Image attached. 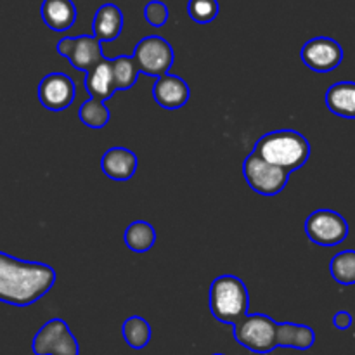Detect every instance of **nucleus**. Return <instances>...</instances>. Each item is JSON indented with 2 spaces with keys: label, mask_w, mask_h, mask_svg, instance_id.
I'll return each mask as SVG.
<instances>
[{
  "label": "nucleus",
  "mask_w": 355,
  "mask_h": 355,
  "mask_svg": "<svg viewBox=\"0 0 355 355\" xmlns=\"http://www.w3.org/2000/svg\"><path fill=\"white\" fill-rule=\"evenodd\" d=\"M189 96V85L179 75L166 73V75L158 76L155 87H153V97H155L156 104L163 110H180L187 104Z\"/></svg>",
  "instance_id": "12"
},
{
  "label": "nucleus",
  "mask_w": 355,
  "mask_h": 355,
  "mask_svg": "<svg viewBox=\"0 0 355 355\" xmlns=\"http://www.w3.org/2000/svg\"><path fill=\"white\" fill-rule=\"evenodd\" d=\"M111 68H113L114 85L116 90H128L135 85L139 78V68L135 64L132 55H118L111 59Z\"/></svg>",
  "instance_id": "22"
},
{
  "label": "nucleus",
  "mask_w": 355,
  "mask_h": 355,
  "mask_svg": "<svg viewBox=\"0 0 355 355\" xmlns=\"http://www.w3.org/2000/svg\"><path fill=\"white\" fill-rule=\"evenodd\" d=\"M253 153L262 156L266 162L281 166L286 172L302 168L311 158V144L300 132L283 128L262 135L255 142Z\"/></svg>",
  "instance_id": "2"
},
{
  "label": "nucleus",
  "mask_w": 355,
  "mask_h": 355,
  "mask_svg": "<svg viewBox=\"0 0 355 355\" xmlns=\"http://www.w3.org/2000/svg\"><path fill=\"white\" fill-rule=\"evenodd\" d=\"M211 355H225V354H211Z\"/></svg>",
  "instance_id": "27"
},
{
  "label": "nucleus",
  "mask_w": 355,
  "mask_h": 355,
  "mask_svg": "<svg viewBox=\"0 0 355 355\" xmlns=\"http://www.w3.org/2000/svg\"><path fill=\"white\" fill-rule=\"evenodd\" d=\"M300 58L309 69L315 73H329L343 61V49L335 38L315 37L305 42Z\"/></svg>",
  "instance_id": "11"
},
{
  "label": "nucleus",
  "mask_w": 355,
  "mask_h": 355,
  "mask_svg": "<svg viewBox=\"0 0 355 355\" xmlns=\"http://www.w3.org/2000/svg\"><path fill=\"white\" fill-rule=\"evenodd\" d=\"M305 234L314 245L331 248L342 245L349 236V224L335 210H315L305 220Z\"/></svg>",
  "instance_id": "8"
},
{
  "label": "nucleus",
  "mask_w": 355,
  "mask_h": 355,
  "mask_svg": "<svg viewBox=\"0 0 355 355\" xmlns=\"http://www.w3.org/2000/svg\"><path fill=\"white\" fill-rule=\"evenodd\" d=\"M85 89L90 97H96V99L101 101L111 99L114 96L116 85H114L111 59L104 58L90 71L85 73Z\"/></svg>",
  "instance_id": "16"
},
{
  "label": "nucleus",
  "mask_w": 355,
  "mask_h": 355,
  "mask_svg": "<svg viewBox=\"0 0 355 355\" xmlns=\"http://www.w3.org/2000/svg\"><path fill=\"white\" fill-rule=\"evenodd\" d=\"M170 17V10L168 6L162 0H151L144 6V19L148 21L151 26L155 28H162L165 26L166 21Z\"/></svg>",
  "instance_id": "25"
},
{
  "label": "nucleus",
  "mask_w": 355,
  "mask_h": 355,
  "mask_svg": "<svg viewBox=\"0 0 355 355\" xmlns=\"http://www.w3.org/2000/svg\"><path fill=\"white\" fill-rule=\"evenodd\" d=\"M37 96L45 110L59 113V111L68 110L73 104V101H75V82H73L71 76L66 75V73H49V75H45L44 78L40 80V83H38Z\"/></svg>",
  "instance_id": "10"
},
{
  "label": "nucleus",
  "mask_w": 355,
  "mask_h": 355,
  "mask_svg": "<svg viewBox=\"0 0 355 355\" xmlns=\"http://www.w3.org/2000/svg\"><path fill=\"white\" fill-rule=\"evenodd\" d=\"M132 58L137 64L139 73L158 78V76L166 75L170 71L175 54H173V47L168 40H165L159 35H149V37L139 40L134 52H132Z\"/></svg>",
  "instance_id": "6"
},
{
  "label": "nucleus",
  "mask_w": 355,
  "mask_h": 355,
  "mask_svg": "<svg viewBox=\"0 0 355 355\" xmlns=\"http://www.w3.org/2000/svg\"><path fill=\"white\" fill-rule=\"evenodd\" d=\"M40 16L45 26L52 31H68L76 21V6L73 0H44Z\"/></svg>",
  "instance_id": "15"
},
{
  "label": "nucleus",
  "mask_w": 355,
  "mask_h": 355,
  "mask_svg": "<svg viewBox=\"0 0 355 355\" xmlns=\"http://www.w3.org/2000/svg\"><path fill=\"white\" fill-rule=\"evenodd\" d=\"M55 269L44 262H30L0 252V302L28 307L44 298L55 284Z\"/></svg>",
  "instance_id": "1"
},
{
  "label": "nucleus",
  "mask_w": 355,
  "mask_h": 355,
  "mask_svg": "<svg viewBox=\"0 0 355 355\" xmlns=\"http://www.w3.org/2000/svg\"><path fill=\"white\" fill-rule=\"evenodd\" d=\"M125 17L116 3H103L94 14L92 35L101 44L114 42L123 31Z\"/></svg>",
  "instance_id": "14"
},
{
  "label": "nucleus",
  "mask_w": 355,
  "mask_h": 355,
  "mask_svg": "<svg viewBox=\"0 0 355 355\" xmlns=\"http://www.w3.org/2000/svg\"><path fill=\"white\" fill-rule=\"evenodd\" d=\"M78 118L85 127L99 130V128H104L110 123L111 113L106 107V104H104V101L96 99V97H89V99L80 106Z\"/></svg>",
  "instance_id": "21"
},
{
  "label": "nucleus",
  "mask_w": 355,
  "mask_h": 355,
  "mask_svg": "<svg viewBox=\"0 0 355 355\" xmlns=\"http://www.w3.org/2000/svg\"><path fill=\"white\" fill-rule=\"evenodd\" d=\"M210 312L222 324L234 326L250 311V293L241 277L224 274L211 281L208 293Z\"/></svg>",
  "instance_id": "3"
},
{
  "label": "nucleus",
  "mask_w": 355,
  "mask_h": 355,
  "mask_svg": "<svg viewBox=\"0 0 355 355\" xmlns=\"http://www.w3.org/2000/svg\"><path fill=\"white\" fill-rule=\"evenodd\" d=\"M277 322L267 314H246L234 324L236 342L253 354L266 355L277 349Z\"/></svg>",
  "instance_id": "4"
},
{
  "label": "nucleus",
  "mask_w": 355,
  "mask_h": 355,
  "mask_svg": "<svg viewBox=\"0 0 355 355\" xmlns=\"http://www.w3.org/2000/svg\"><path fill=\"white\" fill-rule=\"evenodd\" d=\"M220 12L218 0H189L187 2V14L193 21L200 24H208Z\"/></svg>",
  "instance_id": "24"
},
{
  "label": "nucleus",
  "mask_w": 355,
  "mask_h": 355,
  "mask_svg": "<svg viewBox=\"0 0 355 355\" xmlns=\"http://www.w3.org/2000/svg\"><path fill=\"white\" fill-rule=\"evenodd\" d=\"M139 166V158L134 151L127 148H111L101 158V170L111 180L125 182L135 175Z\"/></svg>",
  "instance_id": "13"
},
{
  "label": "nucleus",
  "mask_w": 355,
  "mask_h": 355,
  "mask_svg": "<svg viewBox=\"0 0 355 355\" xmlns=\"http://www.w3.org/2000/svg\"><path fill=\"white\" fill-rule=\"evenodd\" d=\"M243 177L257 194L276 196L286 187L288 180H290V172L266 162L262 156L252 151L243 162Z\"/></svg>",
  "instance_id": "5"
},
{
  "label": "nucleus",
  "mask_w": 355,
  "mask_h": 355,
  "mask_svg": "<svg viewBox=\"0 0 355 355\" xmlns=\"http://www.w3.org/2000/svg\"><path fill=\"white\" fill-rule=\"evenodd\" d=\"M35 355H78L80 345L76 336L62 319H49L37 331L31 342Z\"/></svg>",
  "instance_id": "7"
},
{
  "label": "nucleus",
  "mask_w": 355,
  "mask_h": 355,
  "mask_svg": "<svg viewBox=\"0 0 355 355\" xmlns=\"http://www.w3.org/2000/svg\"><path fill=\"white\" fill-rule=\"evenodd\" d=\"M55 51L66 58L76 71H90L97 62L104 59L103 44L94 35H78V37H64L58 42Z\"/></svg>",
  "instance_id": "9"
},
{
  "label": "nucleus",
  "mask_w": 355,
  "mask_h": 355,
  "mask_svg": "<svg viewBox=\"0 0 355 355\" xmlns=\"http://www.w3.org/2000/svg\"><path fill=\"white\" fill-rule=\"evenodd\" d=\"M121 335L130 349L141 350L151 342V324L141 315H130L128 319H125L123 326H121Z\"/></svg>",
  "instance_id": "20"
},
{
  "label": "nucleus",
  "mask_w": 355,
  "mask_h": 355,
  "mask_svg": "<svg viewBox=\"0 0 355 355\" xmlns=\"http://www.w3.org/2000/svg\"><path fill=\"white\" fill-rule=\"evenodd\" d=\"M277 347L295 350H309L315 343V333L307 324H295V322H277Z\"/></svg>",
  "instance_id": "18"
},
{
  "label": "nucleus",
  "mask_w": 355,
  "mask_h": 355,
  "mask_svg": "<svg viewBox=\"0 0 355 355\" xmlns=\"http://www.w3.org/2000/svg\"><path fill=\"white\" fill-rule=\"evenodd\" d=\"M324 101L333 114L355 120V82L333 83L326 90Z\"/></svg>",
  "instance_id": "17"
},
{
  "label": "nucleus",
  "mask_w": 355,
  "mask_h": 355,
  "mask_svg": "<svg viewBox=\"0 0 355 355\" xmlns=\"http://www.w3.org/2000/svg\"><path fill=\"white\" fill-rule=\"evenodd\" d=\"M125 245L134 253H146L155 246L156 229L146 220H135L125 229Z\"/></svg>",
  "instance_id": "19"
},
{
  "label": "nucleus",
  "mask_w": 355,
  "mask_h": 355,
  "mask_svg": "<svg viewBox=\"0 0 355 355\" xmlns=\"http://www.w3.org/2000/svg\"><path fill=\"white\" fill-rule=\"evenodd\" d=\"M329 272L333 279L343 286L355 284V250L336 253L329 263Z\"/></svg>",
  "instance_id": "23"
},
{
  "label": "nucleus",
  "mask_w": 355,
  "mask_h": 355,
  "mask_svg": "<svg viewBox=\"0 0 355 355\" xmlns=\"http://www.w3.org/2000/svg\"><path fill=\"white\" fill-rule=\"evenodd\" d=\"M352 322H354L352 314L347 311H338L335 315H333V326H335L336 329H340V331L349 329L350 326H352Z\"/></svg>",
  "instance_id": "26"
}]
</instances>
